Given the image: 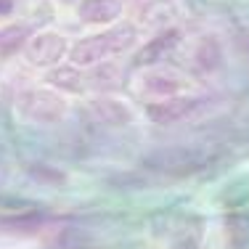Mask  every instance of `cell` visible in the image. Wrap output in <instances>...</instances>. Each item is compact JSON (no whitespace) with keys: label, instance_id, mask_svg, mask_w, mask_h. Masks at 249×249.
Returning a JSON list of instances; mask_svg holds the SVG:
<instances>
[{"label":"cell","instance_id":"9","mask_svg":"<svg viewBox=\"0 0 249 249\" xmlns=\"http://www.w3.org/2000/svg\"><path fill=\"white\" fill-rule=\"evenodd\" d=\"M120 0H80L77 3V16L88 24H111L114 19H120Z\"/></svg>","mask_w":249,"mask_h":249},{"label":"cell","instance_id":"2","mask_svg":"<svg viewBox=\"0 0 249 249\" xmlns=\"http://www.w3.org/2000/svg\"><path fill=\"white\" fill-rule=\"evenodd\" d=\"M16 111L32 124H53L64 120L67 101L53 88H27L16 96Z\"/></svg>","mask_w":249,"mask_h":249},{"label":"cell","instance_id":"13","mask_svg":"<svg viewBox=\"0 0 249 249\" xmlns=\"http://www.w3.org/2000/svg\"><path fill=\"white\" fill-rule=\"evenodd\" d=\"M61 3H74V0H61Z\"/></svg>","mask_w":249,"mask_h":249},{"label":"cell","instance_id":"10","mask_svg":"<svg viewBox=\"0 0 249 249\" xmlns=\"http://www.w3.org/2000/svg\"><path fill=\"white\" fill-rule=\"evenodd\" d=\"M48 82L53 85V90H67V93H77L82 90V74L74 64H61V67H53L48 74Z\"/></svg>","mask_w":249,"mask_h":249},{"label":"cell","instance_id":"8","mask_svg":"<svg viewBox=\"0 0 249 249\" xmlns=\"http://www.w3.org/2000/svg\"><path fill=\"white\" fill-rule=\"evenodd\" d=\"M191 58H194V67H196L201 74L220 72L223 64H225V53H223L220 40H217L215 35H204V37H199V43L194 45Z\"/></svg>","mask_w":249,"mask_h":249},{"label":"cell","instance_id":"5","mask_svg":"<svg viewBox=\"0 0 249 249\" xmlns=\"http://www.w3.org/2000/svg\"><path fill=\"white\" fill-rule=\"evenodd\" d=\"M88 109H90L93 120L98 124H106V127H127V124H133L130 106L114 96H93Z\"/></svg>","mask_w":249,"mask_h":249},{"label":"cell","instance_id":"11","mask_svg":"<svg viewBox=\"0 0 249 249\" xmlns=\"http://www.w3.org/2000/svg\"><path fill=\"white\" fill-rule=\"evenodd\" d=\"M27 40V29L21 24H8V27H0V56H11L21 48Z\"/></svg>","mask_w":249,"mask_h":249},{"label":"cell","instance_id":"4","mask_svg":"<svg viewBox=\"0 0 249 249\" xmlns=\"http://www.w3.org/2000/svg\"><path fill=\"white\" fill-rule=\"evenodd\" d=\"M69 53L67 37L58 32H37L27 40L24 45V56L32 67H43V69H53L61 64V58Z\"/></svg>","mask_w":249,"mask_h":249},{"label":"cell","instance_id":"6","mask_svg":"<svg viewBox=\"0 0 249 249\" xmlns=\"http://www.w3.org/2000/svg\"><path fill=\"white\" fill-rule=\"evenodd\" d=\"M186 80L180 72L175 69H151L141 77V90L151 98H167V96H178L183 90Z\"/></svg>","mask_w":249,"mask_h":249},{"label":"cell","instance_id":"1","mask_svg":"<svg viewBox=\"0 0 249 249\" xmlns=\"http://www.w3.org/2000/svg\"><path fill=\"white\" fill-rule=\"evenodd\" d=\"M135 45V32L130 27H114L106 32H96L90 37H82L69 48V58L77 69H90L106 64L109 58L122 56Z\"/></svg>","mask_w":249,"mask_h":249},{"label":"cell","instance_id":"12","mask_svg":"<svg viewBox=\"0 0 249 249\" xmlns=\"http://www.w3.org/2000/svg\"><path fill=\"white\" fill-rule=\"evenodd\" d=\"M14 0H0V19H3V16H8L11 11H14Z\"/></svg>","mask_w":249,"mask_h":249},{"label":"cell","instance_id":"3","mask_svg":"<svg viewBox=\"0 0 249 249\" xmlns=\"http://www.w3.org/2000/svg\"><path fill=\"white\" fill-rule=\"evenodd\" d=\"M207 104V98L201 96H167V98H154L149 106H146V114H149V120L154 124H162V127H167V124H178L183 120H188V117H194L201 106Z\"/></svg>","mask_w":249,"mask_h":249},{"label":"cell","instance_id":"7","mask_svg":"<svg viewBox=\"0 0 249 249\" xmlns=\"http://www.w3.org/2000/svg\"><path fill=\"white\" fill-rule=\"evenodd\" d=\"M178 43H180V32L178 29H162L151 40H146V45L135 53V64L138 67H154V64L164 61L178 48Z\"/></svg>","mask_w":249,"mask_h":249}]
</instances>
